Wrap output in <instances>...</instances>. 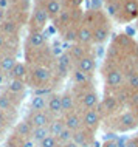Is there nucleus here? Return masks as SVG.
<instances>
[{"mask_svg": "<svg viewBox=\"0 0 138 147\" xmlns=\"http://www.w3.org/2000/svg\"><path fill=\"white\" fill-rule=\"evenodd\" d=\"M82 22L87 23L92 28L95 45H102V43H106L109 40L110 33H112V22H110V17L106 14L104 9L84 11V20Z\"/></svg>", "mask_w": 138, "mask_h": 147, "instance_id": "f257e3e1", "label": "nucleus"}, {"mask_svg": "<svg viewBox=\"0 0 138 147\" xmlns=\"http://www.w3.org/2000/svg\"><path fill=\"white\" fill-rule=\"evenodd\" d=\"M101 74L104 78V93H115L116 90H120L126 82L124 70L121 67L120 62L110 61L106 57L104 63L101 67Z\"/></svg>", "mask_w": 138, "mask_h": 147, "instance_id": "f03ea898", "label": "nucleus"}, {"mask_svg": "<svg viewBox=\"0 0 138 147\" xmlns=\"http://www.w3.org/2000/svg\"><path fill=\"white\" fill-rule=\"evenodd\" d=\"M101 127L106 130V133H109V132H112V133H127V132L135 130L138 127V119H137L133 112L124 109L123 112L116 113L115 116H110L107 119H104Z\"/></svg>", "mask_w": 138, "mask_h": 147, "instance_id": "7ed1b4c3", "label": "nucleus"}, {"mask_svg": "<svg viewBox=\"0 0 138 147\" xmlns=\"http://www.w3.org/2000/svg\"><path fill=\"white\" fill-rule=\"evenodd\" d=\"M26 84H28V87H31V90H34V88H45V87H56L59 82L54 78L53 67L31 63V65H28Z\"/></svg>", "mask_w": 138, "mask_h": 147, "instance_id": "20e7f679", "label": "nucleus"}, {"mask_svg": "<svg viewBox=\"0 0 138 147\" xmlns=\"http://www.w3.org/2000/svg\"><path fill=\"white\" fill-rule=\"evenodd\" d=\"M72 91L76 96L78 112H85V110H90V109H96V105L101 101L99 94H98L96 88H95V82L93 84L72 85Z\"/></svg>", "mask_w": 138, "mask_h": 147, "instance_id": "39448f33", "label": "nucleus"}, {"mask_svg": "<svg viewBox=\"0 0 138 147\" xmlns=\"http://www.w3.org/2000/svg\"><path fill=\"white\" fill-rule=\"evenodd\" d=\"M51 19L48 13L37 3H33L28 16V31H45L47 25H50Z\"/></svg>", "mask_w": 138, "mask_h": 147, "instance_id": "423d86ee", "label": "nucleus"}, {"mask_svg": "<svg viewBox=\"0 0 138 147\" xmlns=\"http://www.w3.org/2000/svg\"><path fill=\"white\" fill-rule=\"evenodd\" d=\"M96 110H98V113L101 115L102 121H104V119H107V118H110V116H115L116 113L123 112L124 107L120 104V101L116 99L115 94H112V93H104V96L101 98L99 104L96 105Z\"/></svg>", "mask_w": 138, "mask_h": 147, "instance_id": "0eeeda50", "label": "nucleus"}, {"mask_svg": "<svg viewBox=\"0 0 138 147\" xmlns=\"http://www.w3.org/2000/svg\"><path fill=\"white\" fill-rule=\"evenodd\" d=\"M47 45L48 43H47V36L44 34V31H28L25 40V53H33Z\"/></svg>", "mask_w": 138, "mask_h": 147, "instance_id": "6e6552de", "label": "nucleus"}, {"mask_svg": "<svg viewBox=\"0 0 138 147\" xmlns=\"http://www.w3.org/2000/svg\"><path fill=\"white\" fill-rule=\"evenodd\" d=\"M81 116H82V127L93 133H96L98 129L102 125V118L98 113L96 109H90V110H85V112H81Z\"/></svg>", "mask_w": 138, "mask_h": 147, "instance_id": "1a4fd4ad", "label": "nucleus"}, {"mask_svg": "<svg viewBox=\"0 0 138 147\" xmlns=\"http://www.w3.org/2000/svg\"><path fill=\"white\" fill-rule=\"evenodd\" d=\"M138 19V0H123V9L118 17V23H129Z\"/></svg>", "mask_w": 138, "mask_h": 147, "instance_id": "9d476101", "label": "nucleus"}, {"mask_svg": "<svg viewBox=\"0 0 138 147\" xmlns=\"http://www.w3.org/2000/svg\"><path fill=\"white\" fill-rule=\"evenodd\" d=\"M26 119H28V122L36 129V127H48L50 122L53 121V116H51L47 110H41V112L30 110L28 115H26Z\"/></svg>", "mask_w": 138, "mask_h": 147, "instance_id": "9b49d317", "label": "nucleus"}, {"mask_svg": "<svg viewBox=\"0 0 138 147\" xmlns=\"http://www.w3.org/2000/svg\"><path fill=\"white\" fill-rule=\"evenodd\" d=\"M73 68H78V70L84 71V73L93 74L95 70H96V54H95V51L85 54L84 57L78 59V61L73 63Z\"/></svg>", "mask_w": 138, "mask_h": 147, "instance_id": "f8f14e48", "label": "nucleus"}, {"mask_svg": "<svg viewBox=\"0 0 138 147\" xmlns=\"http://www.w3.org/2000/svg\"><path fill=\"white\" fill-rule=\"evenodd\" d=\"M95 135H96V133H93V132H90V130H87V129L82 127V129L73 132V140L72 141L76 142L79 147H92V144L96 141Z\"/></svg>", "mask_w": 138, "mask_h": 147, "instance_id": "ddd939ff", "label": "nucleus"}, {"mask_svg": "<svg viewBox=\"0 0 138 147\" xmlns=\"http://www.w3.org/2000/svg\"><path fill=\"white\" fill-rule=\"evenodd\" d=\"M20 28H22V22L16 20V19L6 16V19L0 23V31L6 36V37H16L20 33Z\"/></svg>", "mask_w": 138, "mask_h": 147, "instance_id": "4468645a", "label": "nucleus"}, {"mask_svg": "<svg viewBox=\"0 0 138 147\" xmlns=\"http://www.w3.org/2000/svg\"><path fill=\"white\" fill-rule=\"evenodd\" d=\"M61 102H62V115H67L70 112L78 110L76 105V96L72 91V88H65L61 93Z\"/></svg>", "mask_w": 138, "mask_h": 147, "instance_id": "2eb2a0df", "label": "nucleus"}, {"mask_svg": "<svg viewBox=\"0 0 138 147\" xmlns=\"http://www.w3.org/2000/svg\"><path fill=\"white\" fill-rule=\"evenodd\" d=\"M17 54H13V53H5L0 56V71H2V74L5 76L6 79L9 78L11 71L13 68L16 67V63H17Z\"/></svg>", "mask_w": 138, "mask_h": 147, "instance_id": "dca6fc26", "label": "nucleus"}, {"mask_svg": "<svg viewBox=\"0 0 138 147\" xmlns=\"http://www.w3.org/2000/svg\"><path fill=\"white\" fill-rule=\"evenodd\" d=\"M34 3H37V5H41L44 8L47 13H48L51 20H53V19L62 11V8H64L62 0H34Z\"/></svg>", "mask_w": 138, "mask_h": 147, "instance_id": "f3484780", "label": "nucleus"}, {"mask_svg": "<svg viewBox=\"0 0 138 147\" xmlns=\"http://www.w3.org/2000/svg\"><path fill=\"white\" fill-rule=\"evenodd\" d=\"M26 84L25 81H19V79H6L5 85L2 87V93H13V94H22L26 91Z\"/></svg>", "mask_w": 138, "mask_h": 147, "instance_id": "a211bd4d", "label": "nucleus"}, {"mask_svg": "<svg viewBox=\"0 0 138 147\" xmlns=\"http://www.w3.org/2000/svg\"><path fill=\"white\" fill-rule=\"evenodd\" d=\"M47 112L53 118L64 116L62 115V102H61V93H51L48 96V104H47Z\"/></svg>", "mask_w": 138, "mask_h": 147, "instance_id": "6ab92c4d", "label": "nucleus"}, {"mask_svg": "<svg viewBox=\"0 0 138 147\" xmlns=\"http://www.w3.org/2000/svg\"><path fill=\"white\" fill-rule=\"evenodd\" d=\"M78 43L85 45V47H93L95 45L93 31H92V28H90L87 23H84V22L79 25V30H78Z\"/></svg>", "mask_w": 138, "mask_h": 147, "instance_id": "aec40b11", "label": "nucleus"}, {"mask_svg": "<svg viewBox=\"0 0 138 147\" xmlns=\"http://www.w3.org/2000/svg\"><path fill=\"white\" fill-rule=\"evenodd\" d=\"M64 122H65V127L72 132H76V130L82 129V116H81V112L74 110V112H70L64 115Z\"/></svg>", "mask_w": 138, "mask_h": 147, "instance_id": "412c9836", "label": "nucleus"}, {"mask_svg": "<svg viewBox=\"0 0 138 147\" xmlns=\"http://www.w3.org/2000/svg\"><path fill=\"white\" fill-rule=\"evenodd\" d=\"M0 110H2V112H5V113L8 115V118H9L13 122L16 121V119H17L19 109L9 101V99H8L6 94L2 93V91H0Z\"/></svg>", "mask_w": 138, "mask_h": 147, "instance_id": "4be33fe9", "label": "nucleus"}, {"mask_svg": "<svg viewBox=\"0 0 138 147\" xmlns=\"http://www.w3.org/2000/svg\"><path fill=\"white\" fill-rule=\"evenodd\" d=\"M33 129L34 127L28 122V119H22V121H19L17 124L13 127V133L17 135L19 138H22V140H30L31 138V133H33Z\"/></svg>", "mask_w": 138, "mask_h": 147, "instance_id": "5701e85b", "label": "nucleus"}, {"mask_svg": "<svg viewBox=\"0 0 138 147\" xmlns=\"http://www.w3.org/2000/svg\"><path fill=\"white\" fill-rule=\"evenodd\" d=\"M121 9H123V0H107L104 5V11L110 17V20H118Z\"/></svg>", "mask_w": 138, "mask_h": 147, "instance_id": "b1692460", "label": "nucleus"}, {"mask_svg": "<svg viewBox=\"0 0 138 147\" xmlns=\"http://www.w3.org/2000/svg\"><path fill=\"white\" fill-rule=\"evenodd\" d=\"M70 79H72L73 85H81V84H93L95 76L90 73H84L78 68H73L72 73H70Z\"/></svg>", "mask_w": 138, "mask_h": 147, "instance_id": "393cba45", "label": "nucleus"}, {"mask_svg": "<svg viewBox=\"0 0 138 147\" xmlns=\"http://www.w3.org/2000/svg\"><path fill=\"white\" fill-rule=\"evenodd\" d=\"M70 53V56H72V59L74 62L78 61V59L84 57L85 54L89 53H93V47H85V45H81V43H72V45L68 47V50H67Z\"/></svg>", "mask_w": 138, "mask_h": 147, "instance_id": "a878e982", "label": "nucleus"}, {"mask_svg": "<svg viewBox=\"0 0 138 147\" xmlns=\"http://www.w3.org/2000/svg\"><path fill=\"white\" fill-rule=\"evenodd\" d=\"M8 79H19V81H25L28 79V63H26L25 61H19L17 63H16V67L13 68V71H11L9 78Z\"/></svg>", "mask_w": 138, "mask_h": 147, "instance_id": "bb28decb", "label": "nucleus"}, {"mask_svg": "<svg viewBox=\"0 0 138 147\" xmlns=\"http://www.w3.org/2000/svg\"><path fill=\"white\" fill-rule=\"evenodd\" d=\"M79 25L81 23H73V25H70L65 31H62L61 33L62 40L67 42V43H76L78 42V30H79Z\"/></svg>", "mask_w": 138, "mask_h": 147, "instance_id": "cd10ccee", "label": "nucleus"}, {"mask_svg": "<svg viewBox=\"0 0 138 147\" xmlns=\"http://www.w3.org/2000/svg\"><path fill=\"white\" fill-rule=\"evenodd\" d=\"M47 104H48V96H37V94H33L30 99V110H34V112L47 110Z\"/></svg>", "mask_w": 138, "mask_h": 147, "instance_id": "c85d7f7f", "label": "nucleus"}, {"mask_svg": "<svg viewBox=\"0 0 138 147\" xmlns=\"http://www.w3.org/2000/svg\"><path fill=\"white\" fill-rule=\"evenodd\" d=\"M50 129V135L51 136H59L61 135V132H64V130L67 129L65 127V122H64V116H59V118H53V121L50 122L48 125Z\"/></svg>", "mask_w": 138, "mask_h": 147, "instance_id": "c756f323", "label": "nucleus"}, {"mask_svg": "<svg viewBox=\"0 0 138 147\" xmlns=\"http://www.w3.org/2000/svg\"><path fill=\"white\" fill-rule=\"evenodd\" d=\"M124 76H126L124 85L127 87V88H131L132 91H137V90H138V70L126 71Z\"/></svg>", "mask_w": 138, "mask_h": 147, "instance_id": "7c9ffc66", "label": "nucleus"}, {"mask_svg": "<svg viewBox=\"0 0 138 147\" xmlns=\"http://www.w3.org/2000/svg\"><path fill=\"white\" fill-rule=\"evenodd\" d=\"M47 136H50V129L48 127H36V129H33V133H31L30 140H33L37 146L39 142L44 141Z\"/></svg>", "mask_w": 138, "mask_h": 147, "instance_id": "2f4dec72", "label": "nucleus"}, {"mask_svg": "<svg viewBox=\"0 0 138 147\" xmlns=\"http://www.w3.org/2000/svg\"><path fill=\"white\" fill-rule=\"evenodd\" d=\"M116 96V99L120 101V104L126 109V105H127V102H129V99H131V94H132V90L131 88H127L126 85H123L120 90H116L115 93H113Z\"/></svg>", "mask_w": 138, "mask_h": 147, "instance_id": "473e14b6", "label": "nucleus"}, {"mask_svg": "<svg viewBox=\"0 0 138 147\" xmlns=\"http://www.w3.org/2000/svg\"><path fill=\"white\" fill-rule=\"evenodd\" d=\"M56 140L59 142V146L62 147L64 144H67V142H70L73 140V132H72V130H68V129H65L64 132H61L59 136H56Z\"/></svg>", "mask_w": 138, "mask_h": 147, "instance_id": "72a5a7b5", "label": "nucleus"}, {"mask_svg": "<svg viewBox=\"0 0 138 147\" xmlns=\"http://www.w3.org/2000/svg\"><path fill=\"white\" fill-rule=\"evenodd\" d=\"M23 141H25V140H22V138L17 136V135L11 133L9 136H8L5 146L6 147H23Z\"/></svg>", "mask_w": 138, "mask_h": 147, "instance_id": "f704fd0d", "label": "nucleus"}, {"mask_svg": "<svg viewBox=\"0 0 138 147\" xmlns=\"http://www.w3.org/2000/svg\"><path fill=\"white\" fill-rule=\"evenodd\" d=\"M126 109L131 110V112H137V110H138V90H137V91H132L131 99H129Z\"/></svg>", "mask_w": 138, "mask_h": 147, "instance_id": "c9c22d12", "label": "nucleus"}, {"mask_svg": "<svg viewBox=\"0 0 138 147\" xmlns=\"http://www.w3.org/2000/svg\"><path fill=\"white\" fill-rule=\"evenodd\" d=\"M11 125H13V121L8 118V115H6L5 112H2V110H0V130L6 132V130L9 129Z\"/></svg>", "mask_w": 138, "mask_h": 147, "instance_id": "e433bc0d", "label": "nucleus"}, {"mask_svg": "<svg viewBox=\"0 0 138 147\" xmlns=\"http://www.w3.org/2000/svg\"><path fill=\"white\" fill-rule=\"evenodd\" d=\"M36 147H61V146H59V142H57L56 138L51 136V135H50V136H47L44 141L39 142V144H37Z\"/></svg>", "mask_w": 138, "mask_h": 147, "instance_id": "4c0bfd02", "label": "nucleus"}, {"mask_svg": "<svg viewBox=\"0 0 138 147\" xmlns=\"http://www.w3.org/2000/svg\"><path fill=\"white\" fill-rule=\"evenodd\" d=\"M84 0H62V5L65 8H72V9H76V8H81Z\"/></svg>", "mask_w": 138, "mask_h": 147, "instance_id": "58836bf2", "label": "nucleus"}, {"mask_svg": "<svg viewBox=\"0 0 138 147\" xmlns=\"http://www.w3.org/2000/svg\"><path fill=\"white\" fill-rule=\"evenodd\" d=\"M104 5H106L104 0H90V8L89 9L101 11V9H104Z\"/></svg>", "mask_w": 138, "mask_h": 147, "instance_id": "ea45409f", "label": "nucleus"}, {"mask_svg": "<svg viewBox=\"0 0 138 147\" xmlns=\"http://www.w3.org/2000/svg\"><path fill=\"white\" fill-rule=\"evenodd\" d=\"M6 40H8V37L5 34L0 31V56H2L3 53H5V48H6Z\"/></svg>", "mask_w": 138, "mask_h": 147, "instance_id": "a19ab883", "label": "nucleus"}, {"mask_svg": "<svg viewBox=\"0 0 138 147\" xmlns=\"http://www.w3.org/2000/svg\"><path fill=\"white\" fill-rule=\"evenodd\" d=\"M101 147H120V144H118L116 140H107L106 142H102Z\"/></svg>", "mask_w": 138, "mask_h": 147, "instance_id": "79ce46f5", "label": "nucleus"}, {"mask_svg": "<svg viewBox=\"0 0 138 147\" xmlns=\"http://www.w3.org/2000/svg\"><path fill=\"white\" fill-rule=\"evenodd\" d=\"M126 147H138L137 138H132V140H129L127 142H126Z\"/></svg>", "mask_w": 138, "mask_h": 147, "instance_id": "37998d69", "label": "nucleus"}, {"mask_svg": "<svg viewBox=\"0 0 138 147\" xmlns=\"http://www.w3.org/2000/svg\"><path fill=\"white\" fill-rule=\"evenodd\" d=\"M23 147H36V142L33 140H25L23 141Z\"/></svg>", "mask_w": 138, "mask_h": 147, "instance_id": "c03bdc74", "label": "nucleus"}, {"mask_svg": "<svg viewBox=\"0 0 138 147\" xmlns=\"http://www.w3.org/2000/svg\"><path fill=\"white\" fill-rule=\"evenodd\" d=\"M62 147H79L76 144V142H73V141H70V142H67V144H64Z\"/></svg>", "mask_w": 138, "mask_h": 147, "instance_id": "a18cd8bd", "label": "nucleus"}, {"mask_svg": "<svg viewBox=\"0 0 138 147\" xmlns=\"http://www.w3.org/2000/svg\"><path fill=\"white\" fill-rule=\"evenodd\" d=\"M102 144H101V142H98V141H95L93 142V144H92V147H101Z\"/></svg>", "mask_w": 138, "mask_h": 147, "instance_id": "49530a36", "label": "nucleus"}, {"mask_svg": "<svg viewBox=\"0 0 138 147\" xmlns=\"http://www.w3.org/2000/svg\"><path fill=\"white\" fill-rule=\"evenodd\" d=\"M133 113H135V116H137V119H138V110H137V112H133Z\"/></svg>", "mask_w": 138, "mask_h": 147, "instance_id": "de8ad7c7", "label": "nucleus"}, {"mask_svg": "<svg viewBox=\"0 0 138 147\" xmlns=\"http://www.w3.org/2000/svg\"><path fill=\"white\" fill-rule=\"evenodd\" d=\"M2 133H5V132H3V130H0V136H2Z\"/></svg>", "mask_w": 138, "mask_h": 147, "instance_id": "09e8293b", "label": "nucleus"}, {"mask_svg": "<svg viewBox=\"0 0 138 147\" xmlns=\"http://www.w3.org/2000/svg\"><path fill=\"white\" fill-rule=\"evenodd\" d=\"M137 30H138V19H137Z\"/></svg>", "mask_w": 138, "mask_h": 147, "instance_id": "8fccbe9b", "label": "nucleus"}, {"mask_svg": "<svg viewBox=\"0 0 138 147\" xmlns=\"http://www.w3.org/2000/svg\"><path fill=\"white\" fill-rule=\"evenodd\" d=\"M135 138H137V141H138V135H137V136H135Z\"/></svg>", "mask_w": 138, "mask_h": 147, "instance_id": "3c124183", "label": "nucleus"}, {"mask_svg": "<svg viewBox=\"0 0 138 147\" xmlns=\"http://www.w3.org/2000/svg\"><path fill=\"white\" fill-rule=\"evenodd\" d=\"M2 147H6V146H2Z\"/></svg>", "mask_w": 138, "mask_h": 147, "instance_id": "603ef678", "label": "nucleus"}, {"mask_svg": "<svg viewBox=\"0 0 138 147\" xmlns=\"http://www.w3.org/2000/svg\"><path fill=\"white\" fill-rule=\"evenodd\" d=\"M104 2H107V0H104Z\"/></svg>", "mask_w": 138, "mask_h": 147, "instance_id": "864d4df0", "label": "nucleus"}, {"mask_svg": "<svg viewBox=\"0 0 138 147\" xmlns=\"http://www.w3.org/2000/svg\"><path fill=\"white\" fill-rule=\"evenodd\" d=\"M0 74H2V71H0Z\"/></svg>", "mask_w": 138, "mask_h": 147, "instance_id": "5fc2aeb1", "label": "nucleus"}]
</instances>
